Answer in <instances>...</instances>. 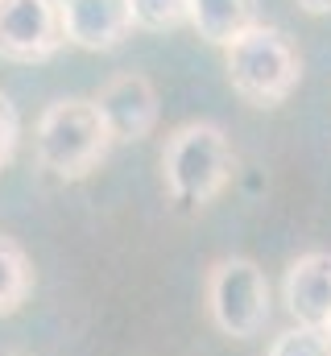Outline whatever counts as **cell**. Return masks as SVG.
<instances>
[{
  "label": "cell",
  "mask_w": 331,
  "mask_h": 356,
  "mask_svg": "<svg viewBox=\"0 0 331 356\" xmlns=\"http://www.w3.org/2000/svg\"><path fill=\"white\" fill-rule=\"evenodd\" d=\"M108 149H112V137L91 99L67 95L42 108L33 129V154L42 170H50L63 182H79L108 158Z\"/></svg>",
  "instance_id": "obj_1"
},
{
  "label": "cell",
  "mask_w": 331,
  "mask_h": 356,
  "mask_svg": "<svg viewBox=\"0 0 331 356\" xmlns=\"http://www.w3.org/2000/svg\"><path fill=\"white\" fill-rule=\"evenodd\" d=\"M232 166H236V158H232L224 129L207 124V120H191V124L174 129L162 149L166 191L174 195V203H186V207L211 203L228 186Z\"/></svg>",
  "instance_id": "obj_2"
},
{
  "label": "cell",
  "mask_w": 331,
  "mask_h": 356,
  "mask_svg": "<svg viewBox=\"0 0 331 356\" xmlns=\"http://www.w3.org/2000/svg\"><path fill=\"white\" fill-rule=\"evenodd\" d=\"M224 71L232 91L257 108L282 104L298 88V75H302L298 50L286 42L282 29H269V25H252L232 46H224Z\"/></svg>",
  "instance_id": "obj_3"
},
{
  "label": "cell",
  "mask_w": 331,
  "mask_h": 356,
  "mask_svg": "<svg viewBox=\"0 0 331 356\" xmlns=\"http://www.w3.org/2000/svg\"><path fill=\"white\" fill-rule=\"evenodd\" d=\"M207 315L211 323L232 336L248 340L269 319V282L265 269L248 257H224L207 273Z\"/></svg>",
  "instance_id": "obj_4"
},
{
  "label": "cell",
  "mask_w": 331,
  "mask_h": 356,
  "mask_svg": "<svg viewBox=\"0 0 331 356\" xmlns=\"http://www.w3.org/2000/svg\"><path fill=\"white\" fill-rule=\"evenodd\" d=\"M58 0H0V58L46 63L63 50Z\"/></svg>",
  "instance_id": "obj_5"
},
{
  "label": "cell",
  "mask_w": 331,
  "mask_h": 356,
  "mask_svg": "<svg viewBox=\"0 0 331 356\" xmlns=\"http://www.w3.org/2000/svg\"><path fill=\"white\" fill-rule=\"evenodd\" d=\"M91 104H95V112H99L112 145L116 141H141L158 124V91L137 71H124V75L108 79L104 88L95 91Z\"/></svg>",
  "instance_id": "obj_6"
},
{
  "label": "cell",
  "mask_w": 331,
  "mask_h": 356,
  "mask_svg": "<svg viewBox=\"0 0 331 356\" xmlns=\"http://www.w3.org/2000/svg\"><path fill=\"white\" fill-rule=\"evenodd\" d=\"M58 17L63 38L79 50H116L133 29L129 0H58Z\"/></svg>",
  "instance_id": "obj_7"
},
{
  "label": "cell",
  "mask_w": 331,
  "mask_h": 356,
  "mask_svg": "<svg viewBox=\"0 0 331 356\" xmlns=\"http://www.w3.org/2000/svg\"><path fill=\"white\" fill-rule=\"evenodd\" d=\"M286 311L298 327L328 332L331 323V253H302L290 261L286 282H282Z\"/></svg>",
  "instance_id": "obj_8"
},
{
  "label": "cell",
  "mask_w": 331,
  "mask_h": 356,
  "mask_svg": "<svg viewBox=\"0 0 331 356\" xmlns=\"http://www.w3.org/2000/svg\"><path fill=\"white\" fill-rule=\"evenodd\" d=\"M191 25L211 46H232L257 25V0H191Z\"/></svg>",
  "instance_id": "obj_9"
},
{
  "label": "cell",
  "mask_w": 331,
  "mask_h": 356,
  "mask_svg": "<svg viewBox=\"0 0 331 356\" xmlns=\"http://www.w3.org/2000/svg\"><path fill=\"white\" fill-rule=\"evenodd\" d=\"M33 290V266L13 236H0V319L17 315Z\"/></svg>",
  "instance_id": "obj_10"
},
{
  "label": "cell",
  "mask_w": 331,
  "mask_h": 356,
  "mask_svg": "<svg viewBox=\"0 0 331 356\" xmlns=\"http://www.w3.org/2000/svg\"><path fill=\"white\" fill-rule=\"evenodd\" d=\"M129 13H133V25L162 33L191 21V0H129Z\"/></svg>",
  "instance_id": "obj_11"
},
{
  "label": "cell",
  "mask_w": 331,
  "mask_h": 356,
  "mask_svg": "<svg viewBox=\"0 0 331 356\" xmlns=\"http://www.w3.org/2000/svg\"><path fill=\"white\" fill-rule=\"evenodd\" d=\"M269 356H331V344L323 332H311V327H290V332H282L277 340H273V348Z\"/></svg>",
  "instance_id": "obj_12"
},
{
  "label": "cell",
  "mask_w": 331,
  "mask_h": 356,
  "mask_svg": "<svg viewBox=\"0 0 331 356\" xmlns=\"http://www.w3.org/2000/svg\"><path fill=\"white\" fill-rule=\"evenodd\" d=\"M17 141H21V120H17V108H13V99L0 91V170L13 162V154H17Z\"/></svg>",
  "instance_id": "obj_13"
},
{
  "label": "cell",
  "mask_w": 331,
  "mask_h": 356,
  "mask_svg": "<svg viewBox=\"0 0 331 356\" xmlns=\"http://www.w3.org/2000/svg\"><path fill=\"white\" fill-rule=\"evenodd\" d=\"M302 13H311V17H323V13H331V0H294Z\"/></svg>",
  "instance_id": "obj_14"
},
{
  "label": "cell",
  "mask_w": 331,
  "mask_h": 356,
  "mask_svg": "<svg viewBox=\"0 0 331 356\" xmlns=\"http://www.w3.org/2000/svg\"><path fill=\"white\" fill-rule=\"evenodd\" d=\"M323 336H328V344H331V323H328V332H323Z\"/></svg>",
  "instance_id": "obj_15"
}]
</instances>
